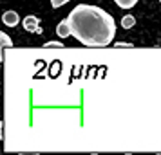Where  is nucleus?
I'll use <instances>...</instances> for the list:
<instances>
[{
    "label": "nucleus",
    "mask_w": 161,
    "mask_h": 155,
    "mask_svg": "<svg viewBox=\"0 0 161 155\" xmlns=\"http://www.w3.org/2000/svg\"><path fill=\"white\" fill-rule=\"evenodd\" d=\"M24 29L29 31V33H35V34H40L42 29H40V22H38L36 16H25L24 18Z\"/></svg>",
    "instance_id": "obj_2"
},
{
    "label": "nucleus",
    "mask_w": 161,
    "mask_h": 155,
    "mask_svg": "<svg viewBox=\"0 0 161 155\" xmlns=\"http://www.w3.org/2000/svg\"><path fill=\"white\" fill-rule=\"evenodd\" d=\"M67 22L73 36L87 47H107L114 40V18L102 8L80 4L69 13Z\"/></svg>",
    "instance_id": "obj_1"
},
{
    "label": "nucleus",
    "mask_w": 161,
    "mask_h": 155,
    "mask_svg": "<svg viewBox=\"0 0 161 155\" xmlns=\"http://www.w3.org/2000/svg\"><path fill=\"white\" fill-rule=\"evenodd\" d=\"M136 25V18L132 15H127V16H123L121 18V27L123 29H130V27H134Z\"/></svg>",
    "instance_id": "obj_5"
},
{
    "label": "nucleus",
    "mask_w": 161,
    "mask_h": 155,
    "mask_svg": "<svg viewBox=\"0 0 161 155\" xmlns=\"http://www.w3.org/2000/svg\"><path fill=\"white\" fill-rule=\"evenodd\" d=\"M116 47H132V45L130 44H125V42H118Z\"/></svg>",
    "instance_id": "obj_10"
},
{
    "label": "nucleus",
    "mask_w": 161,
    "mask_h": 155,
    "mask_svg": "<svg viewBox=\"0 0 161 155\" xmlns=\"http://www.w3.org/2000/svg\"><path fill=\"white\" fill-rule=\"evenodd\" d=\"M159 2H161V0H159Z\"/></svg>",
    "instance_id": "obj_11"
},
{
    "label": "nucleus",
    "mask_w": 161,
    "mask_h": 155,
    "mask_svg": "<svg viewBox=\"0 0 161 155\" xmlns=\"http://www.w3.org/2000/svg\"><path fill=\"white\" fill-rule=\"evenodd\" d=\"M56 34H58L60 38H67V36H71L73 33H71V25H69V22H62L58 23V27H56Z\"/></svg>",
    "instance_id": "obj_4"
},
{
    "label": "nucleus",
    "mask_w": 161,
    "mask_h": 155,
    "mask_svg": "<svg viewBox=\"0 0 161 155\" xmlns=\"http://www.w3.org/2000/svg\"><path fill=\"white\" fill-rule=\"evenodd\" d=\"M114 2H116L121 9H130L138 4V0H114Z\"/></svg>",
    "instance_id": "obj_6"
},
{
    "label": "nucleus",
    "mask_w": 161,
    "mask_h": 155,
    "mask_svg": "<svg viewBox=\"0 0 161 155\" xmlns=\"http://www.w3.org/2000/svg\"><path fill=\"white\" fill-rule=\"evenodd\" d=\"M0 36H2V42H4V47H11V40L8 38V34H6V33H2Z\"/></svg>",
    "instance_id": "obj_8"
},
{
    "label": "nucleus",
    "mask_w": 161,
    "mask_h": 155,
    "mask_svg": "<svg viewBox=\"0 0 161 155\" xmlns=\"http://www.w3.org/2000/svg\"><path fill=\"white\" fill-rule=\"evenodd\" d=\"M69 0H51V6L53 8H62V6H65Z\"/></svg>",
    "instance_id": "obj_7"
},
{
    "label": "nucleus",
    "mask_w": 161,
    "mask_h": 155,
    "mask_svg": "<svg viewBox=\"0 0 161 155\" xmlns=\"http://www.w3.org/2000/svg\"><path fill=\"white\" fill-rule=\"evenodd\" d=\"M2 20H4V23H6L8 27H15L16 23L20 22V16L16 15L15 11H6L4 16H2Z\"/></svg>",
    "instance_id": "obj_3"
},
{
    "label": "nucleus",
    "mask_w": 161,
    "mask_h": 155,
    "mask_svg": "<svg viewBox=\"0 0 161 155\" xmlns=\"http://www.w3.org/2000/svg\"><path fill=\"white\" fill-rule=\"evenodd\" d=\"M44 47H64V45L60 44V42H49V44H45Z\"/></svg>",
    "instance_id": "obj_9"
}]
</instances>
